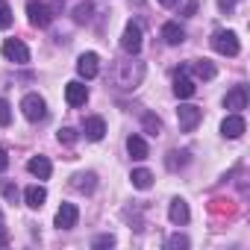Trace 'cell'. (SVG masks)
<instances>
[{"label":"cell","mask_w":250,"mask_h":250,"mask_svg":"<svg viewBox=\"0 0 250 250\" xmlns=\"http://www.w3.org/2000/svg\"><path fill=\"white\" fill-rule=\"evenodd\" d=\"M3 197L6 200H18V188L15 186H3Z\"/></svg>","instance_id":"4dcf8cb0"},{"label":"cell","mask_w":250,"mask_h":250,"mask_svg":"<svg viewBox=\"0 0 250 250\" xmlns=\"http://www.w3.org/2000/svg\"><path fill=\"white\" fill-rule=\"evenodd\" d=\"M224 106H227V109H232V112L247 109V88H244V85L229 88V91H227V97H224Z\"/></svg>","instance_id":"4fadbf2b"},{"label":"cell","mask_w":250,"mask_h":250,"mask_svg":"<svg viewBox=\"0 0 250 250\" xmlns=\"http://www.w3.org/2000/svg\"><path fill=\"white\" fill-rule=\"evenodd\" d=\"M197 12V0H183V9H180V15L183 18H191Z\"/></svg>","instance_id":"f1b7e54d"},{"label":"cell","mask_w":250,"mask_h":250,"mask_svg":"<svg viewBox=\"0 0 250 250\" xmlns=\"http://www.w3.org/2000/svg\"><path fill=\"white\" fill-rule=\"evenodd\" d=\"M6 168H9V153H6L3 147H0V174H3Z\"/></svg>","instance_id":"1f68e13d"},{"label":"cell","mask_w":250,"mask_h":250,"mask_svg":"<svg viewBox=\"0 0 250 250\" xmlns=\"http://www.w3.org/2000/svg\"><path fill=\"white\" fill-rule=\"evenodd\" d=\"M159 3H162V6H168V9H171V6H177V3H180V0H159Z\"/></svg>","instance_id":"836d02e7"},{"label":"cell","mask_w":250,"mask_h":250,"mask_svg":"<svg viewBox=\"0 0 250 250\" xmlns=\"http://www.w3.org/2000/svg\"><path fill=\"white\" fill-rule=\"evenodd\" d=\"M130 180H133V186H136V188H142V191L153 186V174H150L147 168H136V171L130 174Z\"/></svg>","instance_id":"d6986e66"},{"label":"cell","mask_w":250,"mask_h":250,"mask_svg":"<svg viewBox=\"0 0 250 250\" xmlns=\"http://www.w3.org/2000/svg\"><path fill=\"white\" fill-rule=\"evenodd\" d=\"M162 39H165L168 44H183V42H186V30H183L177 21H168V24L162 27Z\"/></svg>","instance_id":"2e32d148"},{"label":"cell","mask_w":250,"mask_h":250,"mask_svg":"<svg viewBox=\"0 0 250 250\" xmlns=\"http://www.w3.org/2000/svg\"><path fill=\"white\" fill-rule=\"evenodd\" d=\"M12 124V106L6 97H0V127H9Z\"/></svg>","instance_id":"cb8c5ba5"},{"label":"cell","mask_w":250,"mask_h":250,"mask_svg":"<svg viewBox=\"0 0 250 250\" xmlns=\"http://www.w3.org/2000/svg\"><path fill=\"white\" fill-rule=\"evenodd\" d=\"M3 56H6L9 62H18V65H27V62H30V50H27V44L18 42V39H6V42H3Z\"/></svg>","instance_id":"8992f818"},{"label":"cell","mask_w":250,"mask_h":250,"mask_svg":"<svg viewBox=\"0 0 250 250\" xmlns=\"http://www.w3.org/2000/svg\"><path fill=\"white\" fill-rule=\"evenodd\" d=\"M59 142L74 145V142H77V130H74V127H62V130H59Z\"/></svg>","instance_id":"4316f807"},{"label":"cell","mask_w":250,"mask_h":250,"mask_svg":"<svg viewBox=\"0 0 250 250\" xmlns=\"http://www.w3.org/2000/svg\"><path fill=\"white\" fill-rule=\"evenodd\" d=\"M191 71H194L200 80H215V74H218V71H215V65H212L209 59H200V62H194V65H191Z\"/></svg>","instance_id":"ffe728a7"},{"label":"cell","mask_w":250,"mask_h":250,"mask_svg":"<svg viewBox=\"0 0 250 250\" xmlns=\"http://www.w3.org/2000/svg\"><path fill=\"white\" fill-rule=\"evenodd\" d=\"M168 218H171V224H177V227H183V224H188V203L186 200H171V209H168Z\"/></svg>","instance_id":"9a60e30c"},{"label":"cell","mask_w":250,"mask_h":250,"mask_svg":"<svg viewBox=\"0 0 250 250\" xmlns=\"http://www.w3.org/2000/svg\"><path fill=\"white\" fill-rule=\"evenodd\" d=\"M194 91H197L194 80H188V77H186V68H180V71H177V77H174V94H177L180 100H188Z\"/></svg>","instance_id":"30bf717a"},{"label":"cell","mask_w":250,"mask_h":250,"mask_svg":"<svg viewBox=\"0 0 250 250\" xmlns=\"http://www.w3.org/2000/svg\"><path fill=\"white\" fill-rule=\"evenodd\" d=\"M121 47H124V53H130V56H136L139 50H142V27L139 24H127L124 27V36H121Z\"/></svg>","instance_id":"277c9868"},{"label":"cell","mask_w":250,"mask_h":250,"mask_svg":"<svg viewBox=\"0 0 250 250\" xmlns=\"http://www.w3.org/2000/svg\"><path fill=\"white\" fill-rule=\"evenodd\" d=\"M21 109H24V118L33 121V124H39V121L47 118V103H44V97H39V94H27V97L21 100Z\"/></svg>","instance_id":"7a4b0ae2"},{"label":"cell","mask_w":250,"mask_h":250,"mask_svg":"<svg viewBox=\"0 0 250 250\" xmlns=\"http://www.w3.org/2000/svg\"><path fill=\"white\" fill-rule=\"evenodd\" d=\"M244 130H247V124H244V118H241V115H227V118H224V124H221V133H224L227 139H238Z\"/></svg>","instance_id":"8fae6325"},{"label":"cell","mask_w":250,"mask_h":250,"mask_svg":"<svg viewBox=\"0 0 250 250\" xmlns=\"http://www.w3.org/2000/svg\"><path fill=\"white\" fill-rule=\"evenodd\" d=\"M186 162H188V153H186V150H183V153H180V150H174V153H168V168H171V171H177V168H183Z\"/></svg>","instance_id":"d4e9b609"},{"label":"cell","mask_w":250,"mask_h":250,"mask_svg":"<svg viewBox=\"0 0 250 250\" xmlns=\"http://www.w3.org/2000/svg\"><path fill=\"white\" fill-rule=\"evenodd\" d=\"M168 247H171V250H183V247H188V238H186V235H171V238H168Z\"/></svg>","instance_id":"83f0119b"},{"label":"cell","mask_w":250,"mask_h":250,"mask_svg":"<svg viewBox=\"0 0 250 250\" xmlns=\"http://www.w3.org/2000/svg\"><path fill=\"white\" fill-rule=\"evenodd\" d=\"M9 244V229L3 227V221H0V247H6Z\"/></svg>","instance_id":"d6a6232c"},{"label":"cell","mask_w":250,"mask_h":250,"mask_svg":"<svg viewBox=\"0 0 250 250\" xmlns=\"http://www.w3.org/2000/svg\"><path fill=\"white\" fill-rule=\"evenodd\" d=\"M91 12H94V6L85 0V3H80V6L74 9V21H77V24H85V21H91Z\"/></svg>","instance_id":"7402d4cb"},{"label":"cell","mask_w":250,"mask_h":250,"mask_svg":"<svg viewBox=\"0 0 250 250\" xmlns=\"http://www.w3.org/2000/svg\"><path fill=\"white\" fill-rule=\"evenodd\" d=\"M145 130H147L150 136H159V130H162V124H159V118H156V115H150V112L145 115Z\"/></svg>","instance_id":"484cf974"},{"label":"cell","mask_w":250,"mask_h":250,"mask_svg":"<svg viewBox=\"0 0 250 250\" xmlns=\"http://www.w3.org/2000/svg\"><path fill=\"white\" fill-rule=\"evenodd\" d=\"M112 244H115L112 235H100V238H94V247H112Z\"/></svg>","instance_id":"f546056e"},{"label":"cell","mask_w":250,"mask_h":250,"mask_svg":"<svg viewBox=\"0 0 250 250\" xmlns=\"http://www.w3.org/2000/svg\"><path fill=\"white\" fill-rule=\"evenodd\" d=\"M24 200H27V206H30V209H42V206H44V200H47V191H44L42 186H30V188L24 191Z\"/></svg>","instance_id":"ac0fdd59"},{"label":"cell","mask_w":250,"mask_h":250,"mask_svg":"<svg viewBox=\"0 0 250 250\" xmlns=\"http://www.w3.org/2000/svg\"><path fill=\"white\" fill-rule=\"evenodd\" d=\"M12 9H9V3H6V0H0V30H9L12 27Z\"/></svg>","instance_id":"603a6c76"},{"label":"cell","mask_w":250,"mask_h":250,"mask_svg":"<svg viewBox=\"0 0 250 250\" xmlns=\"http://www.w3.org/2000/svg\"><path fill=\"white\" fill-rule=\"evenodd\" d=\"M94 180H97L94 174H77V177H74V188H80V191L91 194V191H94V186H97Z\"/></svg>","instance_id":"44dd1931"},{"label":"cell","mask_w":250,"mask_h":250,"mask_svg":"<svg viewBox=\"0 0 250 250\" xmlns=\"http://www.w3.org/2000/svg\"><path fill=\"white\" fill-rule=\"evenodd\" d=\"M127 153H130L133 159H147V156H150L147 142H145L142 136H130V139H127Z\"/></svg>","instance_id":"e0dca14e"},{"label":"cell","mask_w":250,"mask_h":250,"mask_svg":"<svg viewBox=\"0 0 250 250\" xmlns=\"http://www.w3.org/2000/svg\"><path fill=\"white\" fill-rule=\"evenodd\" d=\"M212 47H215L221 56H238V50H241L238 36H235L232 30H218V33L212 36Z\"/></svg>","instance_id":"6da1fadb"},{"label":"cell","mask_w":250,"mask_h":250,"mask_svg":"<svg viewBox=\"0 0 250 250\" xmlns=\"http://www.w3.org/2000/svg\"><path fill=\"white\" fill-rule=\"evenodd\" d=\"M97 71H100V59H97V53H83V56L77 59V74H80L83 80H94Z\"/></svg>","instance_id":"52a82bcc"},{"label":"cell","mask_w":250,"mask_h":250,"mask_svg":"<svg viewBox=\"0 0 250 250\" xmlns=\"http://www.w3.org/2000/svg\"><path fill=\"white\" fill-rule=\"evenodd\" d=\"M27 171H30L33 177H39V180H47V177L53 174V165H50L47 156H33V159L27 162Z\"/></svg>","instance_id":"5bb4252c"},{"label":"cell","mask_w":250,"mask_h":250,"mask_svg":"<svg viewBox=\"0 0 250 250\" xmlns=\"http://www.w3.org/2000/svg\"><path fill=\"white\" fill-rule=\"evenodd\" d=\"M65 100H68V106H83L85 100H88V88L80 83V80H71L68 85H65Z\"/></svg>","instance_id":"ba28073f"},{"label":"cell","mask_w":250,"mask_h":250,"mask_svg":"<svg viewBox=\"0 0 250 250\" xmlns=\"http://www.w3.org/2000/svg\"><path fill=\"white\" fill-rule=\"evenodd\" d=\"M27 15H30L33 27H47L53 21V9L44 6V3H39V0H30V3H27Z\"/></svg>","instance_id":"5b68a950"},{"label":"cell","mask_w":250,"mask_h":250,"mask_svg":"<svg viewBox=\"0 0 250 250\" xmlns=\"http://www.w3.org/2000/svg\"><path fill=\"white\" fill-rule=\"evenodd\" d=\"M177 121H180V130H183V133H194V127L203 121V109L186 103V106L177 109Z\"/></svg>","instance_id":"3957f363"},{"label":"cell","mask_w":250,"mask_h":250,"mask_svg":"<svg viewBox=\"0 0 250 250\" xmlns=\"http://www.w3.org/2000/svg\"><path fill=\"white\" fill-rule=\"evenodd\" d=\"M83 130H85V139L100 142V139L106 136V121H103V118H97V115H91V118H85V121H83Z\"/></svg>","instance_id":"7c38bea8"},{"label":"cell","mask_w":250,"mask_h":250,"mask_svg":"<svg viewBox=\"0 0 250 250\" xmlns=\"http://www.w3.org/2000/svg\"><path fill=\"white\" fill-rule=\"evenodd\" d=\"M77 221H80V209L74 203H62L59 212H56V227L59 229H71V227H77Z\"/></svg>","instance_id":"9c48e42d"}]
</instances>
